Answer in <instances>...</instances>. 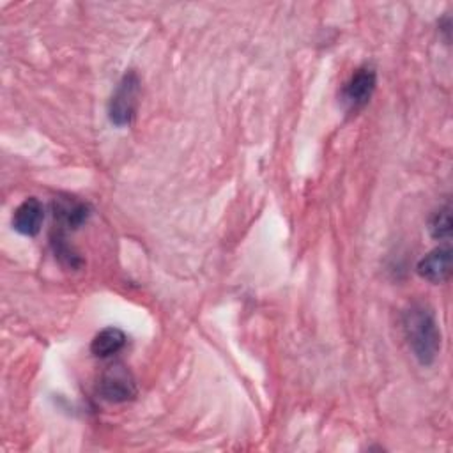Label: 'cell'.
<instances>
[{
    "instance_id": "5",
    "label": "cell",
    "mask_w": 453,
    "mask_h": 453,
    "mask_svg": "<svg viewBox=\"0 0 453 453\" xmlns=\"http://www.w3.org/2000/svg\"><path fill=\"white\" fill-rule=\"evenodd\" d=\"M418 274L430 283H442L451 276V248L439 246L426 253L416 265Z\"/></svg>"
},
{
    "instance_id": "7",
    "label": "cell",
    "mask_w": 453,
    "mask_h": 453,
    "mask_svg": "<svg viewBox=\"0 0 453 453\" xmlns=\"http://www.w3.org/2000/svg\"><path fill=\"white\" fill-rule=\"evenodd\" d=\"M42 219H44L42 203L37 198L30 196L16 207L12 216V226L21 235H35L41 230Z\"/></svg>"
},
{
    "instance_id": "9",
    "label": "cell",
    "mask_w": 453,
    "mask_h": 453,
    "mask_svg": "<svg viewBox=\"0 0 453 453\" xmlns=\"http://www.w3.org/2000/svg\"><path fill=\"white\" fill-rule=\"evenodd\" d=\"M428 230L434 239H449L451 235V205L446 203L435 211L428 221Z\"/></svg>"
},
{
    "instance_id": "8",
    "label": "cell",
    "mask_w": 453,
    "mask_h": 453,
    "mask_svg": "<svg viewBox=\"0 0 453 453\" xmlns=\"http://www.w3.org/2000/svg\"><path fill=\"white\" fill-rule=\"evenodd\" d=\"M126 345V334L122 329L119 327H104L101 329L92 343H90V352L96 356V357H110L113 354H117L122 347Z\"/></svg>"
},
{
    "instance_id": "4",
    "label": "cell",
    "mask_w": 453,
    "mask_h": 453,
    "mask_svg": "<svg viewBox=\"0 0 453 453\" xmlns=\"http://www.w3.org/2000/svg\"><path fill=\"white\" fill-rule=\"evenodd\" d=\"M375 85H377L375 71L366 65L359 67L345 83V87L342 90V99L350 110L363 108L370 101V97L375 90Z\"/></svg>"
},
{
    "instance_id": "6",
    "label": "cell",
    "mask_w": 453,
    "mask_h": 453,
    "mask_svg": "<svg viewBox=\"0 0 453 453\" xmlns=\"http://www.w3.org/2000/svg\"><path fill=\"white\" fill-rule=\"evenodd\" d=\"M51 209L55 221L62 228H78L90 214V207L74 196H57L51 202Z\"/></svg>"
},
{
    "instance_id": "3",
    "label": "cell",
    "mask_w": 453,
    "mask_h": 453,
    "mask_svg": "<svg viewBox=\"0 0 453 453\" xmlns=\"http://www.w3.org/2000/svg\"><path fill=\"white\" fill-rule=\"evenodd\" d=\"M97 393L103 400L111 403H122L133 400L136 395V384L131 372L117 363L108 366L97 382Z\"/></svg>"
},
{
    "instance_id": "10",
    "label": "cell",
    "mask_w": 453,
    "mask_h": 453,
    "mask_svg": "<svg viewBox=\"0 0 453 453\" xmlns=\"http://www.w3.org/2000/svg\"><path fill=\"white\" fill-rule=\"evenodd\" d=\"M53 250H55V257H57L62 264L69 265L71 269H76V267L81 265V258L78 257V253H76L71 246H67L62 237L53 239Z\"/></svg>"
},
{
    "instance_id": "1",
    "label": "cell",
    "mask_w": 453,
    "mask_h": 453,
    "mask_svg": "<svg viewBox=\"0 0 453 453\" xmlns=\"http://www.w3.org/2000/svg\"><path fill=\"white\" fill-rule=\"evenodd\" d=\"M402 327L414 357L423 366L432 365L441 350V331L434 311L423 303H412L402 315Z\"/></svg>"
},
{
    "instance_id": "2",
    "label": "cell",
    "mask_w": 453,
    "mask_h": 453,
    "mask_svg": "<svg viewBox=\"0 0 453 453\" xmlns=\"http://www.w3.org/2000/svg\"><path fill=\"white\" fill-rule=\"evenodd\" d=\"M138 94H140L138 74L134 71H129L122 76L115 92L111 94V99L108 104V117L111 124L124 127L133 120L136 104H138Z\"/></svg>"
}]
</instances>
